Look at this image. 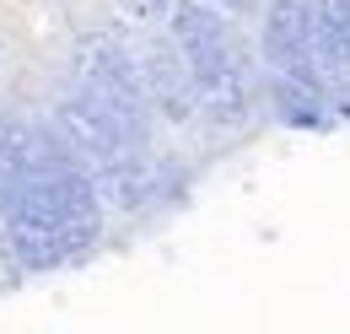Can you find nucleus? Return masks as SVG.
I'll return each instance as SVG.
<instances>
[{"mask_svg":"<svg viewBox=\"0 0 350 334\" xmlns=\"http://www.w3.org/2000/svg\"><path fill=\"white\" fill-rule=\"evenodd\" d=\"M264 49H269V70H275V76L323 92V60H318V0H269Z\"/></svg>","mask_w":350,"mask_h":334,"instance_id":"obj_1","label":"nucleus"},{"mask_svg":"<svg viewBox=\"0 0 350 334\" xmlns=\"http://www.w3.org/2000/svg\"><path fill=\"white\" fill-rule=\"evenodd\" d=\"M178 27H183V38H189V60H194V76H200L205 92L237 81V76H232V43H226V27H221L211 11H183Z\"/></svg>","mask_w":350,"mask_h":334,"instance_id":"obj_2","label":"nucleus"}]
</instances>
